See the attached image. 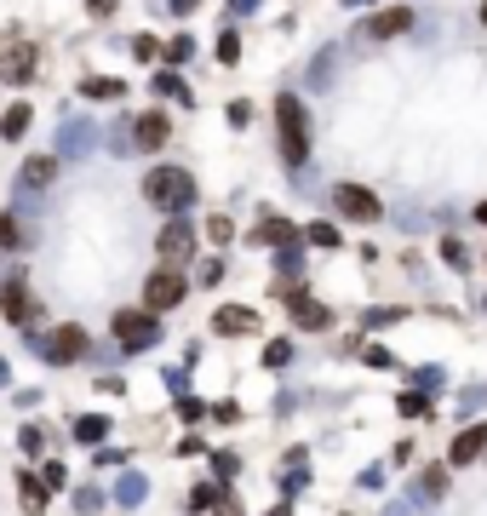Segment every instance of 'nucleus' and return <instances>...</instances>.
<instances>
[{"instance_id":"23","label":"nucleus","mask_w":487,"mask_h":516,"mask_svg":"<svg viewBox=\"0 0 487 516\" xmlns=\"http://www.w3.org/2000/svg\"><path fill=\"white\" fill-rule=\"evenodd\" d=\"M442 258H447V264H459V270H465V264H470V253H465V247H459V241H442Z\"/></svg>"},{"instance_id":"8","label":"nucleus","mask_w":487,"mask_h":516,"mask_svg":"<svg viewBox=\"0 0 487 516\" xmlns=\"http://www.w3.org/2000/svg\"><path fill=\"white\" fill-rule=\"evenodd\" d=\"M292 322L315 333V327H327V322H333V310H327V304H315V299H304V293H292Z\"/></svg>"},{"instance_id":"13","label":"nucleus","mask_w":487,"mask_h":516,"mask_svg":"<svg viewBox=\"0 0 487 516\" xmlns=\"http://www.w3.org/2000/svg\"><path fill=\"white\" fill-rule=\"evenodd\" d=\"M476 453H487V430H482V425H470L465 436L453 442V465H470V459H476Z\"/></svg>"},{"instance_id":"10","label":"nucleus","mask_w":487,"mask_h":516,"mask_svg":"<svg viewBox=\"0 0 487 516\" xmlns=\"http://www.w3.org/2000/svg\"><path fill=\"white\" fill-rule=\"evenodd\" d=\"M367 29L379 35V41H390V35H407V29H413V12H407V6H390V12H379V18L367 23Z\"/></svg>"},{"instance_id":"27","label":"nucleus","mask_w":487,"mask_h":516,"mask_svg":"<svg viewBox=\"0 0 487 516\" xmlns=\"http://www.w3.org/2000/svg\"><path fill=\"white\" fill-rule=\"evenodd\" d=\"M287 356H292V344L282 339V344H270V350H264V362H270V367H282V362H287Z\"/></svg>"},{"instance_id":"2","label":"nucleus","mask_w":487,"mask_h":516,"mask_svg":"<svg viewBox=\"0 0 487 516\" xmlns=\"http://www.w3.org/2000/svg\"><path fill=\"white\" fill-rule=\"evenodd\" d=\"M275 121H282V150L292 167H304V155H310V121H304V104L298 98H282L275 104Z\"/></svg>"},{"instance_id":"11","label":"nucleus","mask_w":487,"mask_h":516,"mask_svg":"<svg viewBox=\"0 0 487 516\" xmlns=\"http://www.w3.org/2000/svg\"><path fill=\"white\" fill-rule=\"evenodd\" d=\"M0 310H6V322H29V316H35V304H29V293H23V281H6V293H0Z\"/></svg>"},{"instance_id":"14","label":"nucleus","mask_w":487,"mask_h":516,"mask_svg":"<svg viewBox=\"0 0 487 516\" xmlns=\"http://www.w3.org/2000/svg\"><path fill=\"white\" fill-rule=\"evenodd\" d=\"M213 327H218V333H252V327H259V316H252V310H218Z\"/></svg>"},{"instance_id":"30","label":"nucleus","mask_w":487,"mask_h":516,"mask_svg":"<svg viewBox=\"0 0 487 516\" xmlns=\"http://www.w3.org/2000/svg\"><path fill=\"white\" fill-rule=\"evenodd\" d=\"M0 247H18V224L12 218H0Z\"/></svg>"},{"instance_id":"25","label":"nucleus","mask_w":487,"mask_h":516,"mask_svg":"<svg viewBox=\"0 0 487 516\" xmlns=\"http://www.w3.org/2000/svg\"><path fill=\"white\" fill-rule=\"evenodd\" d=\"M206 236H213V241H229V236H236V224H229V218H213V224H206Z\"/></svg>"},{"instance_id":"6","label":"nucleus","mask_w":487,"mask_h":516,"mask_svg":"<svg viewBox=\"0 0 487 516\" xmlns=\"http://www.w3.org/2000/svg\"><path fill=\"white\" fill-rule=\"evenodd\" d=\"M46 362H58V367H69V362H81V356H87V333H81V327H58L52 339H46Z\"/></svg>"},{"instance_id":"22","label":"nucleus","mask_w":487,"mask_h":516,"mask_svg":"<svg viewBox=\"0 0 487 516\" xmlns=\"http://www.w3.org/2000/svg\"><path fill=\"white\" fill-rule=\"evenodd\" d=\"M396 408H401V413H407V419H413V413H419V419H424V413H430V402H424V396H401V402H396Z\"/></svg>"},{"instance_id":"29","label":"nucleus","mask_w":487,"mask_h":516,"mask_svg":"<svg viewBox=\"0 0 487 516\" xmlns=\"http://www.w3.org/2000/svg\"><path fill=\"white\" fill-rule=\"evenodd\" d=\"M447 488V471H424V494H442Z\"/></svg>"},{"instance_id":"9","label":"nucleus","mask_w":487,"mask_h":516,"mask_svg":"<svg viewBox=\"0 0 487 516\" xmlns=\"http://www.w3.org/2000/svg\"><path fill=\"white\" fill-rule=\"evenodd\" d=\"M29 69H35V46L29 41H18L6 58H0V75L6 81H29Z\"/></svg>"},{"instance_id":"26","label":"nucleus","mask_w":487,"mask_h":516,"mask_svg":"<svg viewBox=\"0 0 487 516\" xmlns=\"http://www.w3.org/2000/svg\"><path fill=\"white\" fill-rule=\"evenodd\" d=\"M23 448L41 453V448H46V430H41V425H29V430H23Z\"/></svg>"},{"instance_id":"17","label":"nucleus","mask_w":487,"mask_h":516,"mask_svg":"<svg viewBox=\"0 0 487 516\" xmlns=\"http://www.w3.org/2000/svg\"><path fill=\"white\" fill-rule=\"evenodd\" d=\"M23 132H29V109H6V121H0V138H23Z\"/></svg>"},{"instance_id":"32","label":"nucleus","mask_w":487,"mask_h":516,"mask_svg":"<svg viewBox=\"0 0 487 516\" xmlns=\"http://www.w3.org/2000/svg\"><path fill=\"white\" fill-rule=\"evenodd\" d=\"M476 218H482V224H487V201H482V207H476Z\"/></svg>"},{"instance_id":"33","label":"nucleus","mask_w":487,"mask_h":516,"mask_svg":"<svg viewBox=\"0 0 487 516\" xmlns=\"http://www.w3.org/2000/svg\"><path fill=\"white\" fill-rule=\"evenodd\" d=\"M270 516H292V511H287V505H282V511H270Z\"/></svg>"},{"instance_id":"31","label":"nucleus","mask_w":487,"mask_h":516,"mask_svg":"<svg viewBox=\"0 0 487 516\" xmlns=\"http://www.w3.org/2000/svg\"><path fill=\"white\" fill-rule=\"evenodd\" d=\"M218 516H241V505L236 499H218Z\"/></svg>"},{"instance_id":"5","label":"nucleus","mask_w":487,"mask_h":516,"mask_svg":"<svg viewBox=\"0 0 487 516\" xmlns=\"http://www.w3.org/2000/svg\"><path fill=\"white\" fill-rule=\"evenodd\" d=\"M178 299H184V276H178V270H155V276L143 281V304H150V310H173Z\"/></svg>"},{"instance_id":"7","label":"nucleus","mask_w":487,"mask_h":516,"mask_svg":"<svg viewBox=\"0 0 487 516\" xmlns=\"http://www.w3.org/2000/svg\"><path fill=\"white\" fill-rule=\"evenodd\" d=\"M161 253H166V258H184V253H195V230L184 224V218H173V224L161 230Z\"/></svg>"},{"instance_id":"19","label":"nucleus","mask_w":487,"mask_h":516,"mask_svg":"<svg viewBox=\"0 0 487 516\" xmlns=\"http://www.w3.org/2000/svg\"><path fill=\"white\" fill-rule=\"evenodd\" d=\"M23 505H29V511H41V505H46V482H35V476H23Z\"/></svg>"},{"instance_id":"34","label":"nucleus","mask_w":487,"mask_h":516,"mask_svg":"<svg viewBox=\"0 0 487 516\" xmlns=\"http://www.w3.org/2000/svg\"><path fill=\"white\" fill-rule=\"evenodd\" d=\"M482 23H487V0H482Z\"/></svg>"},{"instance_id":"4","label":"nucleus","mask_w":487,"mask_h":516,"mask_svg":"<svg viewBox=\"0 0 487 516\" xmlns=\"http://www.w3.org/2000/svg\"><path fill=\"white\" fill-rule=\"evenodd\" d=\"M333 207L344 218H356V224H379V218H384V201L373 190H361V184H338V190H333Z\"/></svg>"},{"instance_id":"3","label":"nucleus","mask_w":487,"mask_h":516,"mask_svg":"<svg viewBox=\"0 0 487 516\" xmlns=\"http://www.w3.org/2000/svg\"><path fill=\"white\" fill-rule=\"evenodd\" d=\"M109 333H115L120 350H143V344H155V339H161V322H155V316H143V310H115Z\"/></svg>"},{"instance_id":"28","label":"nucleus","mask_w":487,"mask_h":516,"mask_svg":"<svg viewBox=\"0 0 487 516\" xmlns=\"http://www.w3.org/2000/svg\"><path fill=\"white\" fill-rule=\"evenodd\" d=\"M166 58H173V64H184V58H189V35H178V41L166 46Z\"/></svg>"},{"instance_id":"12","label":"nucleus","mask_w":487,"mask_h":516,"mask_svg":"<svg viewBox=\"0 0 487 516\" xmlns=\"http://www.w3.org/2000/svg\"><path fill=\"white\" fill-rule=\"evenodd\" d=\"M166 132H173V127H166V115H143L138 127H132V138H138V150H161Z\"/></svg>"},{"instance_id":"16","label":"nucleus","mask_w":487,"mask_h":516,"mask_svg":"<svg viewBox=\"0 0 487 516\" xmlns=\"http://www.w3.org/2000/svg\"><path fill=\"white\" fill-rule=\"evenodd\" d=\"M292 236H298V230H292L287 218H264V224H259V241H282V247H287Z\"/></svg>"},{"instance_id":"21","label":"nucleus","mask_w":487,"mask_h":516,"mask_svg":"<svg viewBox=\"0 0 487 516\" xmlns=\"http://www.w3.org/2000/svg\"><path fill=\"white\" fill-rule=\"evenodd\" d=\"M310 241L315 247H338V230L333 224H310Z\"/></svg>"},{"instance_id":"24","label":"nucleus","mask_w":487,"mask_h":516,"mask_svg":"<svg viewBox=\"0 0 487 516\" xmlns=\"http://www.w3.org/2000/svg\"><path fill=\"white\" fill-rule=\"evenodd\" d=\"M218 58H224V64H236V58H241V41H236V35H224V41H218Z\"/></svg>"},{"instance_id":"1","label":"nucleus","mask_w":487,"mask_h":516,"mask_svg":"<svg viewBox=\"0 0 487 516\" xmlns=\"http://www.w3.org/2000/svg\"><path fill=\"white\" fill-rule=\"evenodd\" d=\"M143 195H150L161 213H178V207H189V201H195V184H189V172H184V167H155L150 178H143Z\"/></svg>"},{"instance_id":"18","label":"nucleus","mask_w":487,"mask_h":516,"mask_svg":"<svg viewBox=\"0 0 487 516\" xmlns=\"http://www.w3.org/2000/svg\"><path fill=\"white\" fill-rule=\"evenodd\" d=\"M75 436H81V442H92V448H97V442L109 436V425H104V419H75Z\"/></svg>"},{"instance_id":"20","label":"nucleus","mask_w":487,"mask_h":516,"mask_svg":"<svg viewBox=\"0 0 487 516\" xmlns=\"http://www.w3.org/2000/svg\"><path fill=\"white\" fill-rule=\"evenodd\" d=\"M81 92H87V98H120V81H87Z\"/></svg>"},{"instance_id":"15","label":"nucleus","mask_w":487,"mask_h":516,"mask_svg":"<svg viewBox=\"0 0 487 516\" xmlns=\"http://www.w3.org/2000/svg\"><path fill=\"white\" fill-rule=\"evenodd\" d=\"M23 184H29V190L52 184V155H35V161H23Z\"/></svg>"}]
</instances>
